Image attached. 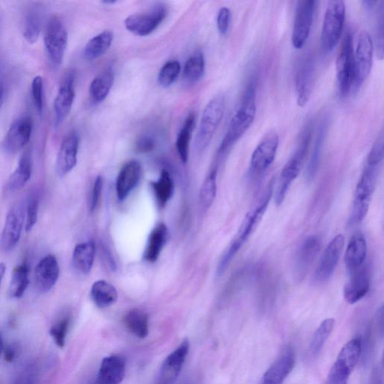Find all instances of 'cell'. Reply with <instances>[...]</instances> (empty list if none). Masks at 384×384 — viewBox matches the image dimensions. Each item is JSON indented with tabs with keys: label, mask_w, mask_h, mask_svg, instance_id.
<instances>
[{
	"label": "cell",
	"mask_w": 384,
	"mask_h": 384,
	"mask_svg": "<svg viewBox=\"0 0 384 384\" xmlns=\"http://www.w3.org/2000/svg\"><path fill=\"white\" fill-rule=\"evenodd\" d=\"M273 193V183L268 186L265 193L259 203L253 210H251L242 222L237 235L222 256L219 265L217 268V275L222 276L227 271L230 264L235 257L236 254L245 244L249 237L257 228L267 209Z\"/></svg>",
	"instance_id": "6da1fadb"
},
{
	"label": "cell",
	"mask_w": 384,
	"mask_h": 384,
	"mask_svg": "<svg viewBox=\"0 0 384 384\" xmlns=\"http://www.w3.org/2000/svg\"><path fill=\"white\" fill-rule=\"evenodd\" d=\"M256 112V82L252 81L243 95L239 107L230 120L219 149L220 154L232 148L247 133L255 119Z\"/></svg>",
	"instance_id": "7a4b0ae2"
},
{
	"label": "cell",
	"mask_w": 384,
	"mask_h": 384,
	"mask_svg": "<svg viewBox=\"0 0 384 384\" xmlns=\"http://www.w3.org/2000/svg\"><path fill=\"white\" fill-rule=\"evenodd\" d=\"M311 125H307L305 127L295 152L293 153L281 173L275 196L276 203L278 206L283 203L291 184L296 180L303 167L311 143Z\"/></svg>",
	"instance_id": "3957f363"
},
{
	"label": "cell",
	"mask_w": 384,
	"mask_h": 384,
	"mask_svg": "<svg viewBox=\"0 0 384 384\" xmlns=\"http://www.w3.org/2000/svg\"><path fill=\"white\" fill-rule=\"evenodd\" d=\"M225 98L222 94L212 98L205 107L196 138V147L198 152L206 149L224 116Z\"/></svg>",
	"instance_id": "277c9868"
},
{
	"label": "cell",
	"mask_w": 384,
	"mask_h": 384,
	"mask_svg": "<svg viewBox=\"0 0 384 384\" xmlns=\"http://www.w3.org/2000/svg\"><path fill=\"white\" fill-rule=\"evenodd\" d=\"M362 345V341L359 337L354 338L344 344L330 369L327 384L348 383L354 369L360 361Z\"/></svg>",
	"instance_id": "5b68a950"
},
{
	"label": "cell",
	"mask_w": 384,
	"mask_h": 384,
	"mask_svg": "<svg viewBox=\"0 0 384 384\" xmlns=\"http://www.w3.org/2000/svg\"><path fill=\"white\" fill-rule=\"evenodd\" d=\"M378 168L367 165L356 186L350 218V223L352 225L361 222L368 213L376 186Z\"/></svg>",
	"instance_id": "8992f818"
},
{
	"label": "cell",
	"mask_w": 384,
	"mask_h": 384,
	"mask_svg": "<svg viewBox=\"0 0 384 384\" xmlns=\"http://www.w3.org/2000/svg\"><path fill=\"white\" fill-rule=\"evenodd\" d=\"M345 20V4L340 0L329 1L323 23L322 46L328 53L334 50L341 40Z\"/></svg>",
	"instance_id": "52a82bcc"
},
{
	"label": "cell",
	"mask_w": 384,
	"mask_h": 384,
	"mask_svg": "<svg viewBox=\"0 0 384 384\" xmlns=\"http://www.w3.org/2000/svg\"><path fill=\"white\" fill-rule=\"evenodd\" d=\"M44 43L51 63L56 67H60L65 57L68 45V32L59 18H51L47 23Z\"/></svg>",
	"instance_id": "ba28073f"
},
{
	"label": "cell",
	"mask_w": 384,
	"mask_h": 384,
	"mask_svg": "<svg viewBox=\"0 0 384 384\" xmlns=\"http://www.w3.org/2000/svg\"><path fill=\"white\" fill-rule=\"evenodd\" d=\"M337 77L339 93L346 97L354 81V49L353 35L350 31L344 35L337 57Z\"/></svg>",
	"instance_id": "9c48e42d"
},
{
	"label": "cell",
	"mask_w": 384,
	"mask_h": 384,
	"mask_svg": "<svg viewBox=\"0 0 384 384\" xmlns=\"http://www.w3.org/2000/svg\"><path fill=\"white\" fill-rule=\"evenodd\" d=\"M167 14V6L159 4L147 11L127 17L124 21L125 27L135 35L147 36L159 28Z\"/></svg>",
	"instance_id": "30bf717a"
},
{
	"label": "cell",
	"mask_w": 384,
	"mask_h": 384,
	"mask_svg": "<svg viewBox=\"0 0 384 384\" xmlns=\"http://www.w3.org/2000/svg\"><path fill=\"white\" fill-rule=\"evenodd\" d=\"M373 43L366 31L358 35L354 52V81L353 88L359 89L368 79L373 64Z\"/></svg>",
	"instance_id": "8fae6325"
},
{
	"label": "cell",
	"mask_w": 384,
	"mask_h": 384,
	"mask_svg": "<svg viewBox=\"0 0 384 384\" xmlns=\"http://www.w3.org/2000/svg\"><path fill=\"white\" fill-rule=\"evenodd\" d=\"M279 145V137L277 132H268L254 150L251 161L249 172L252 176L258 177L264 174L273 164Z\"/></svg>",
	"instance_id": "7c38bea8"
},
{
	"label": "cell",
	"mask_w": 384,
	"mask_h": 384,
	"mask_svg": "<svg viewBox=\"0 0 384 384\" xmlns=\"http://www.w3.org/2000/svg\"><path fill=\"white\" fill-rule=\"evenodd\" d=\"M317 4V2L314 0H303L298 3L291 37L294 48L298 50L303 48L308 40Z\"/></svg>",
	"instance_id": "4fadbf2b"
},
{
	"label": "cell",
	"mask_w": 384,
	"mask_h": 384,
	"mask_svg": "<svg viewBox=\"0 0 384 384\" xmlns=\"http://www.w3.org/2000/svg\"><path fill=\"white\" fill-rule=\"evenodd\" d=\"M322 247V239L317 235L305 239L294 256L293 276L295 279L301 281L305 277Z\"/></svg>",
	"instance_id": "5bb4252c"
},
{
	"label": "cell",
	"mask_w": 384,
	"mask_h": 384,
	"mask_svg": "<svg viewBox=\"0 0 384 384\" xmlns=\"http://www.w3.org/2000/svg\"><path fill=\"white\" fill-rule=\"evenodd\" d=\"M25 210L22 203H17L6 216L0 238V247L5 252L14 249L18 244L23 227Z\"/></svg>",
	"instance_id": "9a60e30c"
},
{
	"label": "cell",
	"mask_w": 384,
	"mask_h": 384,
	"mask_svg": "<svg viewBox=\"0 0 384 384\" xmlns=\"http://www.w3.org/2000/svg\"><path fill=\"white\" fill-rule=\"evenodd\" d=\"M344 246V237L338 235L327 245L315 273L318 283H325L335 273Z\"/></svg>",
	"instance_id": "2e32d148"
},
{
	"label": "cell",
	"mask_w": 384,
	"mask_h": 384,
	"mask_svg": "<svg viewBox=\"0 0 384 384\" xmlns=\"http://www.w3.org/2000/svg\"><path fill=\"white\" fill-rule=\"evenodd\" d=\"M33 120L21 117L11 125L4 140V149L9 154H16L30 142L33 132Z\"/></svg>",
	"instance_id": "e0dca14e"
},
{
	"label": "cell",
	"mask_w": 384,
	"mask_h": 384,
	"mask_svg": "<svg viewBox=\"0 0 384 384\" xmlns=\"http://www.w3.org/2000/svg\"><path fill=\"white\" fill-rule=\"evenodd\" d=\"M189 341L184 340L163 362L156 384H174L180 375L189 351Z\"/></svg>",
	"instance_id": "ac0fdd59"
},
{
	"label": "cell",
	"mask_w": 384,
	"mask_h": 384,
	"mask_svg": "<svg viewBox=\"0 0 384 384\" xmlns=\"http://www.w3.org/2000/svg\"><path fill=\"white\" fill-rule=\"evenodd\" d=\"M79 149V136L78 133L72 132L63 139L56 162V169L60 177L69 174L78 162Z\"/></svg>",
	"instance_id": "d6986e66"
},
{
	"label": "cell",
	"mask_w": 384,
	"mask_h": 384,
	"mask_svg": "<svg viewBox=\"0 0 384 384\" xmlns=\"http://www.w3.org/2000/svg\"><path fill=\"white\" fill-rule=\"evenodd\" d=\"M60 276V266L55 256L48 254L40 261L35 270V284L38 290L46 293L52 289Z\"/></svg>",
	"instance_id": "ffe728a7"
},
{
	"label": "cell",
	"mask_w": 384,
	"mask_h": 384,
	"mask_svg": "<svg viewBox=\"0 0 384 384\" xmlns=\"http://www.w3.org/2000/svg\"><path fill=\"white\" fill-rule=\"evenodd\" d=\"M75 98L74 75L68 74L62 81L55 100V121L60 125L68 118Z\"/></svg>",
	"instance_id": "44dd1931"
},
{
	"label": "cell",
	"mask_w": 384,
	"mask_h": 384,
	"mask_svg": "<svg viewBox=\"0 0 384 384\" xmlns=\"http://www.w3.org/2000/svg\"><path fill=\"white\" fill-rule=\"evenodd\" d=\"M126 361L120 355H111L102 361L94 384H120L125 375Z\"/></svg>",
	"instance_id": "7402d4cb"
},
{
	"label": "cell",
	"mask_w": 384,
	"mask_h": 384,
	"mask_svg": "<svg viewBox=\"0 0 384 384\" xmlns=\"http://www.w3.org/2000/svg\"><path fill=\"white\" fill-rule=\"evenodd\" d=\"M351 278L344 288V298L349 304H355L366 296L370 289V274L366 266L350 273Z\"/></svg>",
	"instance_id": "603a6c76"
},
{
	"label": "cell",
	"mask_w": 384,
	"mask_h": 384,
	"mask_svg": "<svg viewBox=\"0 0 384 384\" xmlns=\"http://www.w3.org/2000/svg\"><path fill=\"white\" fill-rule=\"evenodd\" d=\"M142 164L136 160L127 162L117 179V196L121 201L130 196L142 178Z\"/></svg>",
	"instance_id": "cb8c5ba5"
},
{
	"label": "cell",
	"mask_w": 384,
	"mask_h": 384,
	"mask_svg": "<svg viewBox=\"0 0 384 384\" xmlns=\"http://www.w3.org/2000/svg\"><path fill=\"white\" fill-rule=\"evenodd\" d=\"M295 364L291 350H287L266 371L259 384H283Z\"/></svg>",
	"instance_id": "d4e9b609"
},
{
	"label": "cell",
	"mask_w": 384,
	"mask_h": 384,
	"mask_svg": "<svg viewBox=\"0 0 384 384\" xmlns=\"http://www.w3.org/2000/svg\"><path fill=\"white\" fill-rule=\"evenodd\" d=\"M315 64L312 59L305 60L296 76V92L298 105L304 107L308 103L315 82Z\"/></svg>",
	"instance_id": "484cf974"
},
{
	"label": "cell",
	"mask_w": 384,
	"mask_h": 384,
	"mask_svg": "<svg viewBox=\"0 0 384 384\" xmlns=\"http://www.w3.org/2000/svg\"><path fill=\"white\" fill-rule=\"evenodd\" d=\"M367 255V242L364 235L356 233L349 242L344 255V263L349 273L364 266Z\"/></svg>",
	"instance_id": "4316f807"
},
{
	"label": "cell",
	"mask_w": 384,
	"mask_h": 384,
	"mask_svg": "<svg viewBox=\"0 0 384 384\" xmlns=\"http://www.w3.org/2000/svg\"><path fill=\"white\" fill-rule=\"evenodd\" d=\"M96 255L94 242L89 241L77 245L72 254V264L76 271L88 274L91 271Z\"/></svg>",
	"instance_id": "83f0119b"
},
{
	"label": "cell",
	"mask_w": 384,
	"mask_h": 384,
	"mask_svg": "<svg viewBox=\"0 0 384 384\" xmlns=\"http://www.w3.org/2000/svg\"><path fill=\"white\" fill-rule=\"evenodd\" d=\"M168 238V229L164 224H159L152 230L148 238L144 259L149 263L156 262Z\"/></svg>",
	"instance_id": "f1b7e54d"
},
{
	"label": "cell",
	"mask_w": 384,
	"mask_h": 384,
	"mask_svg": "<svg viewBox=\"0 0 384 384\" xmlns=\"http://www.w3.org/2000/svg\"><path fill=\"white\" fill-rule=\"evenodd\" d=\"M113 38V33L110 30H104L92 38L84 47L85 59L93 61L103 56L111 47Z\"/></svg>",
	"instance_id": "f546056e"
},
{
	"label": "cell",
	"mask_w": 384,
	"mask_h": 384,
	"mask_svg": "<svg viewBox=\"0 0 384 384\" xmlns=\"http://www.w3.org/2000/svg\"><path fill=\"white\" fill-rule=\"evenodd\" d=\"M123 324L138 339H145L149 334V317L142 310L135 309L128 312L123 317Z\"/></svg>",
	"instance_id": "4dcf8cb0"
},
{
	"label": "cell",
	"mask_w": 384,
	"mask_h": 384,
	"mask_svg": "<svg viewBox=\"0 0 384 384\" xmlns=\"http://www.w3.org/2000/svg\"><path fill=\"white\" fill-rule=\"evenodd\" d=\"M91 298L100 309H106L118 301V293L116 288L106 281H96L91 288Z\"/></svg>",
	"instance_id": "1f68e13d"
},
{
	"label": "cell",
	"mask_w": 384,
	"mask_h": 384,
	"mask_svg": "<svg viewBox=\"0 0 384 384\" xmlns=\"http://www.w3.org/2000/svg\"><path fill=\"white\" fill-rule=\"evenodd\" d=\"M114 81V74L111 69L101 72L89 86V96L95 103H101L108 96Z\"/></svg>",
	"instance_id": "d6a6232c"
},
{
	"label": "cell",
	"mask_w": 384,
	"mask_h": 384,
	"mask_svg": "<svg viewBox=\"0 0 384 384\" xmlns=\"http://www.w3.org/2000/svg\"><path fill=\"white\" fill-rule=\"evenodd\" d=\"M32 157L29 151L23 153L16 170L9 179V188L11 191L21 189L30 181L32 175Z\"/></svg>",
	"instance_id": "836d02e7"
},
{
	"label": "cell",
	"mask_w": 384,
	"mask_h": 384,
	"mask_svg": "<svg viewBox=\"0 0 384 384\" xmlns=\"http://www.w3.org/2000/svg\"><path fill=\"white\" fill-rule=\"evenodd\" d=\"M29 273L30 266L27 261L15 267L9 288L10 298L18 299L23 297L30 283Z\"/></svg>",
	"instance_id": "e575fe53"
},
{
	"label": "cell",
	"mask_w": 384,
	"mask_h": 384,
	"mask_svg": "<svg viewBox=\"0 0 384 384\" xmlns=\"http://www.w3.org/2000/svg\"><path fill=\"white\" fill-rule=\"evenodd\" d=\"M327 130V123L326 120H323L318 127L312 157L305 171V179L308 182L312 181L317 174L320 160H321Z\"/></svg>",
	"instance_id": "d590c367"
},
{
	"label": "cell",
	"mask_w": 384,
	"mask_h": 384,
	"mask_svg": "<svg viewBox=\"0 0 384 384\" xmlns=\"http://www.w3.org/2000/svg\"><path fill=\"white\" fill-rule=\"evenodd\" d=\"M196 123V116L194 113H190L188 118L186 119L185 123L179 132L176 147L181 161L183 163H187L189 155V144L192 135V132L194 130Z\"/></svg>",
	"instance_id": "8d00e7d4"
},
{
	"label": "cell",
	"mask_w": 384,
	"mask_h": 384,
	"mask_svg": "<svg viewBox=\"0 0 384 384\" xmlns=\"http://www.w3.org/2000/svg\"><path fill=\"white\" fill-rule=\"evenodd\" d=\"M204 55L201 50H196L186 61L183 76L185 80L190 84L198 83L202 78L205 72Z\"/></svg>",
	"instance_id": "74e56055"
},
{
	"label": "cell",
	"mask_w": 384,
	"mask_h": 384,
	"mask_svg": "<svg viewBox=\"0 0 384 384\" xmlns=\"http://www.w3.org/2000/svg\"><path fill=\"white\" fill-rule=\"evenodd\" d=\"M152 187L153 191H154L159 206L162 208H164L173 197L174 192V184L170 174L164 170L159 180L152 183Z\"/></svg>",
	"instance_id": "f35d334b"
},
{
	"label": "cell",
	"mask_w": 384,
	"mask_h": 384,
	"mask_svg": "<svg viewBox=\"0 0 384 384\" xmlns=\"http://www.w3.org/2000/svg\"><path fill=\"white\" fill-rule=\"evenodd\" d=\"M335 320L327 318L315 330L310 343V351L312 356H317L323 349L325 343L334 331Z\"/></svg>",
	"instance_id": "ab89813d"
},
{
	"label": "cell",
	"mask_w": 384,
	"mask_h": 384,
	"mask_svg": "<svg viewBox=\"0 0 384 384\" xmlns=\"http://www.w3.org/2000/svg\"><path fill=\"white\" fill-rule=\"evenodd\" d=\"M217 174L216 168L213 169L201 186L199 196L200 206L204 211L208 210L213 203L217 192Z\"/></svg>",
	"instance_id": "60d3db41"
},
{
	"label": "cell",
	"mask_w": 384,
	"mask_h": 384,
	"mask_svg": "<svg viewBox=\"0 0 384 384\" xmlns=\"http://www.w3.org/2000/svg\"><path fill=\"white\" fill-rule=\"evenodd\" d=\"M42 26L40 11L33 9L26 16L23 25V36L29 43H35L40 37Z\"/></svg>",
	"instance_id": "b9f144b4"
},
{
	"label": "cell",
	"mask_w": 384,
	"mask_h": 384,
	"mask_svg": "<svg viewBox=\"0 0 384 384\" xmlns=\"http://www.w3.org/2000/svg\"><path fill=\"white\" fill-rule=\"evenodd\" d=\"M181 72V63L177 60H171L164 64L158 75V83L163 88L173 85Z\"/></svg>",
	"instance_id": "7bdbcfd3"
},
{
	"label": "cell",
	"mask_w": 384,
	"mask_h": 384,
	"mask_svg": "<svg viewBox=\"0 0 384 384\" xmlns=\"http://www.w3.org/2000/svg\"><path fill=\"white\" fill-rule=\"evenodd\" d=\"M70 325L71 317L67 315L59 320L50 329V335L60 349L65 346Z\"/></svg>",
	"instance_id": "ee69618b"
},
{
	"label": "cell",
	"mask_w": 384,
	"mask_h": 384,
	"mask_svg": "<svg viewBox=\"0 0 384 384\" xmlns=\"http://www.w3.org/2000/svg\"><path fill=\"white\" fill-rule=\"evenodd\" d=\"M32 96L35 110L41 115L44 108V81L41 76H36L33 80Z\"/></svg>",
	"instance_id": "f6af8a7d"
},
{
	"label": "cell",
	"mask_w": 384,
	"mask_h": 384,
	"mask_svg": "<svg viewBox=\"0 0 384 384\" xmlns=\"http://www.w3.org/2000/svg\"><path fill=\"white\" fill-rule=\"evenodd\" d=\"M384 136L381 132L375 140L372 149L369 152L367 159V165L378 167L383 159Z\"/></svg>",
	"instance_id": "bcb514c9"
},
{
	"label": "cell",
	"mask_w": 384,
	"mask_h": 384,
	"mask_svg": "<svg viewBox=\"0 0 384 384\" xmlns=\"http://www.w3.org/2000/svg\"><path fill=\"white\" fill-rule=\"evenodd\" d=\"M38 212V198L34 195L30 198L27 208L25 210L26 230H27V232H31L37 223Z\"/></svg>",
	"instance_id": "7dc6e473"
},
{
	"label": "cell",
	"mask_w": 384,
	"mask_h": 384,
	"mask_svg": "<svg viewBox=\"0 0 384 384\" xmlns=\"http://www.w3.org/2000/svg\"><path fill=\"white\" fill-rule=\"evenodd\" d=\"M378 9V17L377 23L376 43H377V53L378 57L383 60V2Z\"/></svg>",
	"instance_id": "c3c4849f"
},
{
	"label": "cell",
	"mask_w": 384,
	"mask_h": 384,
	"mask_svg": "<svg viewBox=\"0 0 384 384\" xmlns=\"http://www.w3.org/2000/svg\"><path fill=\"white\" fill-rule=\"evenodd\" d=\"M232 21V12L227 7H222L218 13L217 28L222 35H226L230 28Z\"/></svg>",
	"instance_id": "681fc988"
},
{
	"label": "cell",
	"mask_w": 384,
	"mask_h": 384,
	"mask_svg": "<svg viewBox=\"0 0 384 384\" xmlns=\"http://www.w3.org/2000/svg\"><path fill=\"white\" fill-rule=\"evenodd\" d=\"M156 140L150 135L140 136L136 142V149L139 152L147 153L155 149Z\"/></svg>",
	"instance_id": "f907efd6"
},
{
	"label": "cell",
	"mask_w": 384,
	"mask_h": 384,
	"mask_svg": "<svg viewBox=\"0 0 384 384\" xmlns=\"http://www.w3.org/2000/svg\"><path fill=\"white\" fill-rule=\"evenodd\" d=\"M102 188H103V178L101 176H97L93 188L91 200V210L94 211L97 207L101 195Z\"/></svg>",
	"instance_id": "816d5d0a"
},
{
	"label": "cell",
	"mask_w": 384,
	"mask_h": 384,
	"mask_svg": "<svg viewBox=\"0 0 384 384\" xmlns=\"http://www.w3.org/2000/svg\"><path fill=\"white\" fill-rule=\"evenodd\" d=\"M17 348L14 346V345H9L5 349H4V356H5V360L6 361L9 363H11L15 361L16 356H17Z\"/></svg>",
	"instance_id": "f5cc1de1"
},
{
	"label": "cell",
	"mask_w": 384,
	"mask_h": 384,
	"mask_svg": "<svg viewBox=\"0 0 384 384\" xmlns=\"http://www.w3.org/2000/svg\"><path fill=\"white\" fill-rule=\"evenodd\" d=\"M33 378L31 375H24L14 383V384H33Z\"/></svg>",
	"instance_id": "db71d44e"
},
{
	"label": "cell",
	"mask_w": 384,
	"mask_h": 384,
	"mask_svg": "<svg viewBox=\"0 0 384 384\" xmlns=\"http://www.w3.org/2000/svg\"><path fill=\"white\" fill-rule=\"evenodd\" d=\"M6 271V266L4 263H0V287H1L2 281Z\"/></svg>",
	"instance_id": "11a10c76"
},
{
	"label": "cell",
	"mask_w": 384,
	"mask_h": 384,
	"mask_svg": "<svg viewBox=\"0 0 384 384\" xmlns=\"http://www.w3.org/2000/svg\"><path fill=\"white\" fill-rule=\"evenodd\" d=\"M4 88L2 85H0V110H1V108L4 104Z\"/></svg>",
	"instance_id": "9f6ffc18"
},
{
	"label": "cell",
	"mask_w": 384,
	"mask_h": 384,
	"mask_svg": "<svg viewBox=\"0 0 384 384\" xmlns=\"http://www.w3.org/2000/svg\"><path fill=\"white\" fill-rule=\"evenodd\" d=\"M378 2V1H364L366 7L368 9H372Z\"/></svg>",
	"instance_id": "6f0895ef"
},
{
	"label": "cell",
	"mask_w": 384,
	"mask_h": 384,
	"mask_svg": "<svg viewBox=\"0 0 384 384\" xmlns=\"http://www.w3.org/2000/svg\"><path fill=\"white\" fill-rule=\"evenodd\" d=\"M3 350H4V342H3L1 335H0V356H1Z\"/></svg>",
	"instance_id": "680465c9"
},
{
	"label": "cell",
	"mask_w": 384,
	"mask_h": 384,
	"mask_svg": "<svg viewBox=\"0 0 384 384\" xmlns=\"http://www.w3.org/2000/svg\"><path fill=\"white\" fill-rule=\"evenodd\" d=\"M115 3H116V1H105L104 2L105 4H113Z\"/></svg>",
	"instance_id": "91938a15"
},
{
	"label": "cell",
	"mask_w": 384,
	"mask_h": 384,
	"mask_svg": "<svg viewBox=\"0 0 384 384\" xmlns=\"http://www.w3.org/2000/svg\"><path fill=\"white\" fill-rule=\"evenodd\" d=\"M185 384H189V383H185Z\"/></svg>",
	"instance_id": "94428289"
}]
</instances>
